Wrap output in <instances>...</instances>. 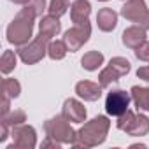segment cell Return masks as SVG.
<instances>
[{"label":"cell","instance_id":"cell-17","mask_svg":"<svg viewBox=\"0 0 149 149\" xmlns=\"http://www.w3.org/2000/svg\"><path fill=\"white\" fill-rule=\"evenodd\" d=\"M104 65V54L100 51H88L83 58H81V67L84 70H98L100 67Z\"/></svg>","mask_w":149,"mask_h":149},{"label":"cell","instance_id":"cell-25","mask_svg":"<svg viewBox=\"0 0 149 149\" xmlns=\"http://www.w3.org/2000/svg\"><path fill=\"white\" fill-rule=\"evenodd\" d=\"M135 112L133 111H126V112H123L121 116H118V121H116V126H118V130H121V132H125L126 133V130L132 126V123H133V119H135Z\"/></svg>","mask_w":149,"mask_h":149},{"label":"cell","instance_id":"cell-1","mask_svg":"<svg viewBox=\"0 0 149 149\" xmlns=\"http://www.w3.org/2000/svg\"><path fill=\"white\" fill-rule=\"evenodd\" d=\"M111 128V121L107 116H97L91 121L84 123L77 130V139L72 146L74 147H97L105 142Z\"/></svg>","mask_w":149,"mask_h":149},{"label":"cell","instance_id":"cell-4","mask_svg":"<svg viewBox=\"0 0 149 149\" xmlns=\"http://www.w3.org/2000/svg\"><path fill=\"white\" fill-rule=\"evenodd\" d=\"M49 42H51V39H49V37H46V35L39 33L32 42H28V44L21 46L16 53H18L19 60H21L25 65H35V63H39V61L47 54Z\"/></svg>","mask_w":149,"mask_h":149},{"label":"cell","instance_id":"cell-29","mask_svg":"<svg viewBox=\"0 0 149 149\" xmlns=\"http://www.w3.org/2000/svg\"><path fill=\"white\" fill-rule=\"evenodd\" d=\"M137 77L146 81V83H149V65H144V67H140L137 70Z\"/></svg>","mask_w":149,"mask_h":149},{"label":"cell","instance_id":"cell-21","mask_svg":"<svg viewBox=\"0 0 149 149\" xmlns=\"http://www.w3.org/2000/svg\"><path fill=\"white\" fill-rule=\"evenodd\" d=\"M2 93H4V97L18 98L19 93H21V84L16 79H13V77H6L2 81Z\"/></svg>","mask_w":149,"mask_h":149},{"label":"cell","instance_id":"cell-10","mask_svg":"<svg viewBox=\"0 0 149 149\" xmlns=\"http://www.w3.org/2000/svg\"><path fill=\"white\" fill-rule=\"evenodd\" d=\"M121 40L126 47L130 49H137L140 47L146 40H147V30H144L140 25H133V26H128L123 35H121Z\"/></svg>","mask_w":149,"mask_h":149},{"label":"cell","instance_id":"cell-34","mask_svg":"<svg viewBox=\"0 0 149 149\" xmlns=\"http://www.w3.org/2000/svg\"><path fill=\"white\" fill-rule=\"evenodd\" d=\"M98 2H107V0H98Z\"/></svg>","mask_w":149,"mask_h":149},{"label":"cell","instance_id":"cell-11","mask_svg":"<svg viewBox=\"0 0 149 149\" xmlns=\"http://www.w3.org/2000/svg\"><path fill=\"white\" fill-rule=\"evenodd\" d=\"M102 86L100 83H93V81H79L76 84V93L79 98L86 100V102H97L102 97Z\"/></svg>","mask_w":149,"mask_h":149},{"label":"cell","instance_id":"cell-33","mask_svg":"<svg viewBox=\"0 0 149 149\" xmlns=\"http://www.w3.org/2000/svg\"><path fill=\"white\" fill-rule=\"evenodd\" d=\"M11 2H13V4H18V6H26L30 0H11Z\"/></svg>","mask_w":149,"mask_h":149},{"label":"cell","instance_id":"cell-3","mask_svg":"<svg viewBox=\"0 0 149 149\" xmlns=\"http://www.w3.org/2000/svg\"><path fill=\"white\" fill-rule=\"evenodd\" d=\"M44 130H46V135H47V137L54 139V140L60 142V144H68V146H72L74 142H76V139H77V132L70 126V121L65 119L63 114L47 119V121L44 123Z\"/></svg>","mask_w":149,"mask_h":149},{"label":"cell","instance_id":"cell-18","mask_svg":"<svg viewBox=\"0 0 149 149\" xmlns=\"http://www.w3.org/2000/svg\"><path fill=\"white\" fill-rule=\"evenodd\" d=\"M18 58H19V56H18V53H14V51H9V49H6V51H4L2 58H0V70H2V74H4V76L11 74V72L16 68Z\"/></svg>","mask_w":149,"mask_h":149},{"label":"cell","instance_id":"cell-7","mask_svg":"<svg viewBox=\"0 0 149 149\" xmlns=\"http://www.w3.org/2000/svg\"><path fill=\"white\" fill-rule=\"evenodd\" d=\"M11 135H13L14 144L9 146L7 149H14V147H19V149H33L37 146V132H35L33 126H28V125L14 126Z\"/></svg>","mask_w":149,"mask_h":149},{"label":"cell","instance_id":"cell-20","mask_svg":"<svg viewBox=\"0 0 149 149\" xmlns=\"http://www.w3.org/2000/svg\"><path fill=\"white\" fill-rule=\"evenodd\" d=\"M119 74L111 67V65H107L100 74H98V83H100V86L102 88H109L112 83H116V81H119Z\"/></svg>","mask_w":149,"mask_h":149},{"label":"cell","instance_id":"cell-8","mask_svg":"<svg viewBox=\"0 0 149 149\" xmlns=\"http://www.w3.org/2000/svg\"><path fill=\"white\" fill-rule=\"evenodd\" d=\"M61 114H63L65 119H68L70 123H76V125L84 123L86 121V116H88L84 105L79 100H76V98H67L65 100L63 109H61Z\"/></svg>","mask_w":149,"mask_h":149},{"label":"cell","instance_id":"cell-9","mask_svg":"<svg viewBox=\"0 0 149 149\" xmlns=\"http://www.w3.org/2000/svg\"><path fill=\"white\" fill-rule=\"evenodd\" d=\"M147 6L144 0H126L125 6L121 7V16L132 23H140L142 18L147 14Z\"/></svg>","mask_w":149,"mask_h":149},{"label":"cell","instance_id":"cell-32","mask_svg":"<svg viewBox=\"0 0 149 149\" xmlns=\"http://www.w3.org/2000/svg\"><path fill=\"white\" fill-rule=\"evenodd\" d=\"M139 25H140V26H142L144 30H147V32H149V11H147V14H146V16L142 18V21H140Z\"/></svg>","mask_w":149,"mask_h":149},{"label":"cell","instance_id":"cell-15","mask_svg":"<svg viewBox=\"0 0 149 149\" xmlns=\"http://www.w3.org/2000/svg\"><path fill=\"white\" fill-rule=\"evenodd\" d=\"M132 93V100L135 104V107L139 111H146L149 112V88H144V86H133L130 90Z\"/></svg>","mask_w":149,"mask_h":149},{"label":"cell","instance_id":"cell-13","mask_svg":"<svg viewBox=\"0 0 149 149\" xmlns=\"http://www.w3.org/2000/svg\"><path fill=\"white\" fill-rule=\"evenodd\" d=\"M97 25L102 32H112L118 26V13L111 7H104L97 14Z\"/></svg>","mask_w":149,"mask_h":149},{"label":"cell","instance_id":"cell-35","mask_svg":"<svg viewBox=\"0 0 149 149\" xmlns=\"http://www.w3.org/2000/svg\"><path fill=\"white\" fill-rule=\"evenodd\" d=\"M125 2H126V0H125Z\"/></svg>","mask_w":149,"mask_h":149},{"label":"cell","instance_id":"cell-2","mask_svg":"<svg viewBox=\"0 0 149 149\" xmlns=\"http://www.w3.org/2000/svg\"><path fill=\"white\" fill-rule=\"evenodd\" d=\"M35 18L37 16L25 6L7 26V42L13 44V46H18V47L28 44V40L33 35V21H35Z\"/></svg>","mask_w":149,"mask_h":149},{"label":"cell","instance_id":"cell-6","mask_svg":"<svg viewBox=\"0 0 149 149\" xmlns=\"http://www.w3.org/2000/svg\"><path fill=\"white\" fill-rule=\"evenodd\" d=\"M132 102V93H126L125 90H114L109 91L105 97V111L109 116H121L128 111Z\"/></svg>","mask_w":149,"mask_h":149},{"label":"cell","instance_id":"cell-28","mask_svg":"<svg viewBox=\"0 0 149 149\" xmlns=\"http://www.w3.org/2000/svg\"><path fill=\"white\" fill-rule=\"evenodd\" d=\"M9 125L6 121H0V142H6L7 137H9Z\"/></svg>","mask_w":149,"mask_h":149},{"label":"cell","instance_id":"cell-31","mask_svg":"<svg viewBox=\"0 0 149 149\" xmlns=\"http://www.w3.org/2000/svg\"><path fill=\"white\" fill-rule=\"evenodd\" d=\"M60 142H56L54 139H51V137H47L44 142H42V147H54V149H60Z\"/></svg>","mask_w":149,"mask_h":149},{"label":"cell","instance_id":"cell-22","mask_svg":"<svg viewBox=\"0 0 149 149\" xmlns=\"http://www.w3.org/2000/svg\"><path fill=\"white\" fill-rule=\"evenodd\" d=\"M2 121H6L11 128H14V126L25 125V121H26V114H25V111H21V109H14V111H11L9 114H6V116L2 118Z\"/></svg>","mask_w":149,"mask_h":149},{"label":"cell","instance_id":"cell-19","mask_svg":"<svg viewBox=\"0 0 149 149\" xmlns=\"http://www.w3.org/2000/svg\"><path fill=\"white\" fill-rule=\"evenodd\" d=\"M68 53V47L65 44V40H51L49 42V47H47V56L54 61L58 60H63Z\"/></svg>","mask_w":149,"mask_h":149},{"label":"cell","instance_id":"cell-30","mask_svg":"<svg viewBox=\"0 0 149 149\" xmlns=\"http://www.w3.org/2000/svg\"><path fill=\"white\" fill-rule=\"evenodd\" d=\"M9 112H11V98L9 97H4L2 98V118L6 114H9Z\"/></svg>","mask_w":149,"mask_h":149},{"label":"cell","instance_id":"cell-16","mask_svg":"<svg viewBox=\"0 0 149 149\" xmlns=\"http://www.w3.org/2000/svg\"><path fill=\"white\" fill-rule=\"evenodd\" d=\"M126 133L132 135V137H144V135H147L149 133V118L144 116V114H137L133 123H132V126L126 130Z\"/></svg>","mask_w":149,"mask_h":149},{"label":"cell","instance_id":"cell-24","mask_svg":"<svg viewBox=\"0 0 149 149\" xmlns=\"http://www.w3.org/2000/svg\"><path fill=\"white\" fill-rule=\"evenodd\" d=\"M67 9H68V0H51L47 6V13L56 18H61L67 13Z\"/></svg>","mask_w":149,"mask_h":149},{"label":"cell","instance_id":"cell-23","mask_svg":"<svg viewBox=\"0 0 149 149\" xmlns=\"http://www.w3.org/2000/svg\"><path fill=\"white\" fill-rule=\"evenodd\" d=\"M109 65L119 74V76L123 77V76H126V74L130 72V68H132V65H130V61L126 60V58H123V56H114L111 61H109Z\"/></svg>","mask_w":149,"mask_h":149},{"label":"cell","instance_id":"cell-14","mask_svg":"<svg viewBox=\"0 0 149 149\" xmlns=\"http://www.w3.org/2000/svg\"><path fill=\"white\" fill-rule=\"evenodd\" d=\"M60 32H61L60 18L51 16V14L40 18V21H39V33H42V35L49 37V39H53V37H56Z\"/></svg>","mask_w":149,"mask_h":149},{"label":"cell","instance_id":"cell-5","mask_svg":"<svg viewBox=\"0 0 149 149\" xmlns=\"http://www.w3.org/2000/svg\"><path fill=\"white\" fill-rule=\"evenodd\" d=\"M90 37H91V25H90V21L74 25L70 30H67L63 33V40H65V44H67L70 53L79 51L90 40Z\"/></svg>","mask_w":149,"mask_h":149},{"label":"cell","instance_id":"cell-26","mask_svg":"<svg viewBox=\"0 0 149 149\" xmlns=\"http://www.w3.org/2000/svg\"><path fill=\"white\" fill-rule=\"evenodd\" d=\"M26 7L37 16V18H42V13L46 11V0H30L26 4Z\"/></svg>","mask_w":149,"mask_h":149},{"label":"cell","instance_id":"cell-27","mask_svg":"<svg viewBox=\"0 0 149 149\" xmlns=\"http://www.w3.org/2000/svg\"><path fill=\"white\" fill-rule=\"evenodd\" d=\"M135 56L140 60V61H149V42L146 40L140 47L135 49Z\"/></svg>","mask_w":149,"mask_h":149},{"label":"cell","instance_id":"cell-12","mask_svg":"<svg viewBox=\"0 0 149 149\" xmlns=\"http://www.w3.org/2000/svg\"><path fill=\"white\" fill-rule=\"evenodd\" d=\"M90 14H91V4L88 0H76L70 4V19L74 25L88 21Z\"/></svg>","mask_w":149,"mask_h":149}]
</instances>
